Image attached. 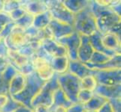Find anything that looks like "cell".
<instances>
[{
  "label": "cell",
  "mask_w": 121,
  "mask_h": 112,
  "mask_svg": "<svg viewBox=\"0 0 121 112\" xmlns=\"http://www.w3.org/2000/svg\"><path fill=\"white\" fill-rule=\"evenodd\" d=\"M26 78V85L22 92L16 96L11 97L22 105L32 109L31 102L32 99L39 93V91L41 88V87L44 85L45 82L41 81L35 72L27 76Z\"/></svg>",
  "instance_id": "obj_2"
},
{
  "label": "cell",
  "mask_w": 121,
  "mask_h": 112,
  "mask_svg": "<svg viewBox=\"0 0 121 112\" xmlns=\"http://www.w3.org/2000/svg\"><path fill=\"white\" fill-rule=\"evenodd\" d=\"M109 102L112 105L114 112H121V101H120V99H111V100H109Z\"/></svg>",
  "instance_id": "obj_36"
},
{
  "label": "cell",
  "mask_w": 121,
  "mask_h": 112,
  "mask_svg": "<svg viewBox=\"0 0 121 112\" xmlns=\"http://www.w3.org/2000/svg\"><path fill=\"white\" fill-rule=\"evenodd\" d=\"M95 50L91 45L89 37L81 36V44L78 50V61L83 64H86L90 61Z\"/></svg>",
  "instance_id": "obj_13"
},
{
  "label": "cell",
  "mask_w": 121,
  "mask_h": 112,
  "mask_svg": "<svg viewBox=\"0 0 121 112\" xmlns=\"http://www.w3.org/2000/svg\"><path fill=\"white\" fill-rule=\"evenodd\" d=\"M73 27L74 31L81 36L90 37L98 31L95 18L89 7L74 14Z\"/></svg>",
  "instance_id": "obj_3"
},
{
  "label": "cell",
  "mask_w": 121,
  "mask_h": 112,
  "mask_svg": "<svg viewBox=\"0 0 121 112\" xmlns=\"http://www.w3.org/2000/svg\"><path fill=\"white\" fill-rule=\"evenodd\" d=\"M66 49L70 61H78V50L81 44V35L76 31L56 40Z\"/></svg>",
  "instance_id": "obj_9"
},
{
  "label": "cell",
  "mask_w": 121,
  "mask_h": 112,
  "mask_svg": "<svg viewBox=\"0 0 121 112\" xmlns=\"http://www.w3.org/2000/svg\"><path fill=\"white\" fill-rule=\"evenodd\" d=\"M2 41H3V38L1 37V35H0V43H1L2 42Z\"/></svg>",
  "instance_id": "obj_46"
},
{
  "label": "cell",
  "mask_w": 121,
  "mask_h": 112,
  "mask_svg": "<svg viewBox=\"0 0 121 112\" xmlns=\"http://www.w3.org/2000/svg\"><path fill=\"white\" fill-rule=\"evenodd\" d=\"M47 4L48 6V11L51 14L53 19L73 26L74 14L71 13L64 6L62 1L51 0L47 1Z\"/></svg>",
  "instance_id": "obj_6"
},
{
  "label": "cell",
  "mask_w": 121,
  "mask_h": 112,
  "mask_svg": "<svg viewBox=\"0 0 121 112\" xmlns=\"http://www.w3.org/2000/svg\"><path fill=\"white\" fill-rule=\"evenodd\" d=\"M17 73H18V70L10 63L6 67V68L4 70V71L1 73L2 79L4 81H5V84L8 85V84H9L11 78H13Z\"/></svg>",
  "instance_id": "obj_29"
},
{
  "label": "cell",
  "mask_w": 121,
  "mask_h": 112,
  "mask_svg": "<svg viewBox=\"0 0 121 112\" xmlns=\"http://www.w3.org/2000/svg\"><path fill=\"white\" fill-rule=\"evenodd\" d=\"M72 105L73 103L67 98L60 88L55 90L53 94V106H62L65 108H69Z\"/></svg>",
  "instance_id": "obj_25"
},
{
  "label": "cell",
  "mask_w": 121,
  "mask_h": 112,
  "mask_svg": "<svg viewBox=\"0 0 121 112\" xmlns=\"http://www.w3.org/2000/svg\"><path fill=\"white\" fill-rule=\"evenodd\" d=\"M2 93H8V85L3 81L2 75L0 73V94Z\"/></svg>",
  "instance_id": "obj_40"
},
{
  "label": "cell",
  "mask_w": 121,
  "mask_h": 112,
  "mask_svg": "<svg viewBox=\"0 0 121 112\" xmlns=\"http://www.w3.org/2000/svg\"><path fill=\"white\" fill-rule=\"evenodd\" d=\"M60 86L57 81V74L51 78V80L45 82L44 85L41 87L35 97L32 99L31 102V108H33L38 105H43L51 108L53 105V94L55 90L59 88Z\"/></svg>",
  "instance_id": "obj_5"
},
{
  "label": "cell",
  "mask_w": 121,
  "mask_h": 112,
  "mask_svg": "<svg viewBox=\"0 0 121 112\" xmlns=\"http://www.w3.org/2000/svg\"><path fill=\"white\" fill-rule=\"evenodd\" d=\"M52 19V16L48 11L44 13L35 15L34 16L32 27L37 30H43L48 26Z\"/></svg>",
  "instance_id": "obj_23"
},
{
  "label": "cell",
  "mask_w": 121,
  "mask_h": 112,
  "mask_svg": "<svg viewBox=\"0 0 121 112\" xmlns=\"http://www.w3.org/2000/svg\"><path fill=\"white\" fill-rule=\"evenodd\" d=\"M93 93L107 99L108 101L111 99H120L121 85L115 86H104L98 85Z\"/></svg>",
  "instance_id": "obj_14"
},
{
  "label": "cell",
  "mask_w": 121,
  "mask_h": 112,
  "mask_svg": "<svg viewBox=\"0 0 121 112\" xmlns=\"http://www.w3.org/2000/svg\"><path fill=\"white\" fill-rule=\"evenodd\" d=\"M93 94H94L93 92H91V91L81 89L77 97L78 102L83 105L84 104H86L87 102H89L90 99L93 97Z\"/></svg>",
  "instance_id": "obj_31"
},
{
  "label": "cell",
  "mask_w": 121,
  "mask_h": 112,
  "mask_svg": "<svg viewBox=\"0 0 121 112\" xmlns=\"http://www.w3.org/2000/svg\"><path fill=\"white\" fill-rule=\"evenodd\" d=\"M112 58L113 57H110L105 55V54L95 51L90 61L86 64H92V65H101L106 63L108 61H110Z\"/></svg>",
  "instance_id": "obj_27"
},
{
  "label": "cell",
  "mask_w": 121,
  "mask_h": 112,
  "mask_svg": "<svg viewBox=\"0 0 121 112\" xmlns=\"http://www.w3.org/2000/svg\"><path fill=\"white\" fill-rule=\"evenodd\" d=\"M87 67L93 70H108L121 69V54H117L106 63L101 65H92L84 64Z\"/></svg>",
  "instance_id": "obj_19"
},
{
  "label": "cell",
  "mask_w": 121,
  "mask_h": 112,
  "mask_svg": "<svg viewBox=\"0 0 121 112\" xmlns=\"http://www.w3.org/2000/svg\"><path fill=\"white\" fill-rule=\"evenodd\" d=\"M49 108L43 105H38L33 108V111L34 112H49Z\"/></svg>",
  "instance_id": "obj_41"
},
{
  "label": "cell",
  "mask_w": 121,
  "mask_h": 112,
  "mask_svg": "<svg viewBox=\"0 0 121 112\" xmlns=\"http://www.w3.org/2000/svg\"><path fill=\"white\" fill-rule=\"evenodd\" d=\"M0 112H2V111H1V110H0Z\"/></svg>",
  "instance_id": "obj_48"
},
{
  "label": "cell",
  "mask_w": 121,
  "mask_h": 112,
  "mask_svg": "<svg viewBox=\"0 0 121 112\" xmlns=\"http://www.w3.org/2000/svg\"><path fill=\"white\" fill-rule=\"evenodd\" d=\"M68 108L62 106H52L51 108H50L49 111L50 112H66Z\"/></svg>",
  "instance_id": "obj_43"
},
{
  "label": "cell",
  "mask_w": 121,
  "mask_h": 112,
  "mask_svg": "<svg viewBox=\"0 0 121 112\" xmlns=\"http://www.w3.org/2000/svg\"><path fill=\"white\" fill-rule=\"evenodd\" d=\"M108 102L107 99L104 98L102 97H100L99 95L93 94V97H92L89 102H87L86 104L83 105V108L85 111H96L101 108Z\"/></svg>",
  "instance_id": "obj_24"
},
{
  "label": "cell",
  "mask_w": 121,
  "mask_h": 112,
  "mask_svg": "<svg viewBox=\"0 0 121 112\" xmlns=\"http://www.w3.org/2000/svg\"><path fill=\"white\" fill-rule=\"evenodd\" d=\"M93 75L99 85L115 86L121 85V69L93 70Z\"/></svg>",
  "instance_id": "obj_7"
},
{
  "label": "cell",
  "mask_w": 121,
  "mask_h": 112,
  "mask_svg": "<svg viewBox=\"0 0 121 112\" xmlns=\"http://www.w3.org/2000/svg\"><path fill=\"white\" fill-rule=\"evenodd\" d=\"M84 108L83 105L80 104V103H74L66 111V112H83Z\"/></svg>",
  "instance_id": "obj_35"
},
{
  "label": "cell",
  "mask_w": 121,
  "mask_h": 112,
  "mask_svg": "<svg viewBox=\"0 0 121 112\" xmlns=\"http://www.w3.org/2000/svg\"><path fill=\"white\" fill-rule=\"evenodd\" d=\"M41 48L51 57H60L67 55L65 46L52 38H45L41 40Z\"/></svg>",
  "instance_id": "obj_12"
},
{
  "label": "cell",
  "mask_w": 121,
  "mask_h": 112,
  "mask_svg": "<svg viewBox=\"0 0 121 112\" xmlns=\"http://www.w3.org/2000/svg\"><path fill=\"white\" fill-rule=\"evenodd\" d=\"M9 99H10V96L8 95V93L0 94V110H2L6 105Z\"/></svg>",
  "instance_id": "obj_37"
},
{
  "label": "cell",
  "mask_w": 121,
  "mask_h": 112,
  "mask_svg": "<svg viewBox=\"0 0 121 112\" xmlns=\"http://www.w3.org/2000/svg\"><path fill=\"white\" fill-rule=\"evenodd\" d=\"M33 19H34V16L26 12L19 20L16 21L14 24L17 26L22 28L23 29H26V28L32 26Z\"/></svg>",
  "instance_id": "obj_28"
},
{
  "label": "cell",
  "mask_w": 121,
  "mask_h": 112,
  "mask_svg": "<svg viewBox=\"0 0 121 112\" xmlns=\"http://www.w3.org/2000/svg\"><path fill=\"white\" fill-rule=\"evenodd\" d=\"M83 112H96V111H83Z\"/></svg>",
  "instance_id": "obj_47"
},
{
  "label": "cell",
  "mask_w": 121,
  "mask_h": 112,
  "mask_svg": "<svg viewBox=\"0 0 121 112\" xmlns=\"http://www.w3.org/2000/svg\"><path fill=\"white\" fill-rule=\"evenodd\" d=\"M20 106H22L21 104H20L19 102L15 101L14 99H13L10 97V99H9V100H8V103L6 104V105L4 107L1 111L2 112H14L15 110H17Z\"/></svg>",
  "instance_id": "obj_32"
},
{
  "label": "cell",
  "mask_w": 121,
  "mask_h": 112,
  "mask_svg": "<svg viewBox=\"0 0 121 112\" xmlns=\"http://www.w3.org/2000/svg\"><path fill=\"white\" fill-rule=\"evenodd\" d=\"M102 43L107 50L120 53L121 50L120 38L111 33H107L102 35Z\"/></svg>",
  "instance_id": "obj_17"
},
{
  "label": "cell",
  "mask_w": 121,
  "mask_h": 112,
  "mask_svg": "<svg viewBox=\"0 0 121 112\" xmlns=\"http://www.w3.org/2000/svg\"><path fill=\"white\" fill-rule=\"evenodd\" d=\"M80 85L81 89L91 91V92H94L95 89L96 88L98 85L93 75H89V76H86L81 78L80 81Z\"/></svg>",
  "instance_id": "obj_26"
},
{
  "label": "cell",
  "mask_w": 121,
  "mask_h": 112,
  "mask_svg": "<svg viewBox=\"0 0 121 112\" xmlns=\"http://www.w3.org/2000/svg\"><path fill=\"white\" fill-rule=\"evenodd\" d=\"M30 40L23 28L17 26L16 25L12 28L10 34L4 39V43L8 49L17 50L20 47L26 45Z\"/></svg>",
  "instance_id": "obj_8"
},
{
  "label": "cell",
  "mask_w": 121,
  "mask_h": 112,
  "mask_svg": "<svg viewBox=\"0 0 121 112\" xmlns=\"http://www.w3.org/2000/svg\"><path fill=\"white\" fill-rule=\"evenodd\" d=\"M14 112H34V111H33V110L29 108H27L26 106L22 105L20 108H18L17 110H15Z\"/></svg>",
  "instance_id": "obj_44"
},
{
  "label": "cell",
  "mask_w": 121,
  "mask_h": 112,
  "mask_svg": "<svg viewBox=\"0 0 121 112\" xmlns=\"http://www.w3.org/2000/svg\"><path fill=\"white\" fill-rule=\"evenodd\" d=\"M21 7L27 13L33 16L48 11L47 1H20Z\"/></svg>",
  "instance_id": "obj_16"
},
{
  "label": "cell",
  "mask_w": 121,
  "mask_h": 112,
  "mask_svg": "<svg viewBox=\"0 0 121 112\" xmlns=\"http://www.w3.org/2000/svg\"><path fill=\"white\" fill-rule=\"evenodd\" d=\"M68 71L80 79L89 75H93V70L89 69L84 64L79 61H70Z\"/></svg>",
  "instance_id": "obj_18"
},
{
  "label": "cell",
  "mask_w": 121,
  "mask_h": 112,
  "mask_svg": "<svg viewBox=\"0 0 121 112\" xmlns=\"http://www.w3.org/2000/svg\"><path fill=\"white\" fill-rule=\"evenodd\" d=\"M35 73L41 81L47 82L55 76V72L51 65V62L42 58L35 56L32 59Z\"/></svg>",
  "instance_id": "obj_10"
},
{
  "label": "cell",
  "mask_w": 121,
  "mask_h": 112,
  "mask_svg": "<svg viewBox=\"0 0 121 112\" xmlns=\"http://www.w3.org/2000/svg\"><path fill=\"white\" fill-rule=\"evenodd\" d=\"M62 2L64 6L73 14H76L86 9L90 3V1L88 0H65Z\"/></svg>",
  "instance_id": "obj_22"
},
{
  "label": "cell",
  "mask_w": 121,
  "mask_h": 112,
  "mask_svg": "<svg viewBox=\"0 0 121 112\" xmlns=\"http://www.w3.org/2000/svg\"><path fill=\"white\" fill-rule=\"evenodd\" d=\"M47 29L51 38L56 40L68 36L75 31L72 26L60 23L55 19L51 20L48 26L47 27Z\"/></svg>",
  "instance_id": "obj_11"
},
{
  "label": "cell",
  "mask_w": 121,
  "mask_h": 112,
  "mask_svg": "<svg viewBox=\"0 0 121 112\" xmlns=\"http://www.w3.org/2000/svg\"><path fill=\"white\" fill-rule=\"evenodd\" d=\"M27 78L23 73L18 72L11 78L8 88V93L10 97H14L21 93L26 85Z\"/></svg>",
  "instance_id": "obj_15"
},
{
  "label": "cell",
  "mask_w": 121,
  "mask_h": 112,
  "mask_svg": "<svg viewBox=\"0 0 121 112\" xmlns=\"http://www.w3.org/2000/svg\"><path fill=\"white\" fill-rule=\"evenodd\" d=\"M81 79L67 71L62 74H57V81L60 88L73 104L78 103V94L81 90Z\"/></svg>",
  "instance_id": "obj_4"
},
{
  "label": "cell",
  "mask_w": 121,
  "mask_h": 112,
  "mask_svg": "<svg viewBox=\"0 0 121 112\" xmlns=\"http://www.w3.org/2000/svg\"><path fill=\"white\" fill-rule=\"evenodd\" d=\"M14 26H15L14 23L12 22L9 24H8L7 26H5L1 31H0V35H1V37L3 38V40L8 36V35L10 34V32L11 31L12 28H14Z\"/></svg>",
  "instance_id": "obj_34"
},
{
  "label": "cell",
  "mask_w": 121,
  "mask_h": 112,
  "mask_svg": "<svg viewBox=\"0 0 121 112\" xmlns=\"http://www.w3.org/2000/svg\"><path fill=\"white\" fill-rule=\"evenodd\" d=\"M69 58L67 55L53 57L51 60V65L56 74H62L68 71L69 66Z\"/></svg>",
  "instance_id": "obj_20"
},
{
  "label": "cell",
  "mask_w": 121,
  "mask_h": 112,
  "mask_svg": "<svg viewBox=\"0 0 121 112\" xmlns=\"http://www.w3.org/2000/svg\"><path fill=\"white\" fill-rule=\"evenodd\" d=\"M90 9L95 18L98 31L102 35L111 33L121 37L120 16L116 14L110 7L99 6L95 1H90Z\"/></svg>",
  "instance_id": "obj_1"
},
{
  "label": "cell",
  "mask_w": 121,
  "mask_h": 112,
  "mask_svg": "<svg viewBox=\"0 0 121 112\" xmlns=\"http://www.w3.org/2000/svg\"><path fill=\"white\" fill-rule=\"evenodd\" d=\"M7 50L8 48L5 45L4 40L0 43V57H7Z\"/></svg>",
  "instance_id": "obj_42"
},
{
  "label": "cell",
  "mask_w": 121,
  "mask_h": 112,
  "mask_svg": "<svg viewBox=\"0 0 121 112\" xmlns=\"http://www.w3.org/2000/svg\"><path fill=\"white\" fill-rule=\"evenodd\" d=\"M10 64L7 57H0V73H2L6 67Z\"/></svg>",
  "instance_id": "obj_38"
},
{
  "label": "cell",
  "mask_w": 121,
  "mask_h": 112,
  "mask_svg": "<svg viewBox=\"0 0 121 112\" xmlns=\"http://www.w3.org/2000/svg\"><path fill=\"white\" fill-rule=\"evenodd\" d=\"M21 7V2L20 1H14V0H8V1L3 2L2 11L5 12L7 14H10L11 11H13L18 8Z\"/></svg>",
  "instance_id": "obj_30"
},
{
  "label": "cell",
  "mask_w": 121,
  "mask_h": 112,
  "mask_svg": "<svg viewBox=\"0 0 121 112\" xmlns=\"http://www.w3.org/2000/svg\"><path fill=\"white\" fill-rule=\"evenodd\" d=\"M3 2L2 0H0V11H2V7H3Z\"/></svg>",
  "instance_id": "obj_45"
},
{
  "label": "cell",
  "mask_w": 121,
  "mask_h": 112,
  "mask_svg": "<svg viewBox=\"0 0 121 112\" xmlns=\"http://www.w3.org/2000/svg\"><path fill=\"white\" fill-rule=\"evenodd\" d=\"M26 13V11H25L22 7H20L17 8V9L11 11V13L8 14H9L12 22L15 23L16 21H17V20H19L20 18H21Z\"/></svg>",
  "instance_id": "obj_33"
},
{
  "label": "cell",
  "mask_w": 121,
  "mask_h": 112,
  "mask_svg": "<svg viewBox=\"0 0 121 112\" xmlns=\"http://www.w3.org/2000/svg\"><path fill=\"white\" fill-rule=\"evenodd\" d=\"M98 112H114V110L111 104L108 101L98 111Z\"/></svg>",
  "instance_id": "obj_39"
},
{
  "label": "cell",
  "mask_w": 121,
  "mask_h": 112,
  "mask_svg": "<svg viewBox=\"0 0 121 112\" xmlns=\"http://www.w3.org/2000/svg\"><path fill=\"white\" fill-rule=\"evenodd\" d=\"M89 40L95 51L105 54V55L110 57H114L116 55H117V54H120V53H116L114 52L108 51L103 46V45L102 43V35L99 31H96L93 35H90L89 37Z\"/></svg>",
  "instance_id": "obj_21"
}]
</instances>
